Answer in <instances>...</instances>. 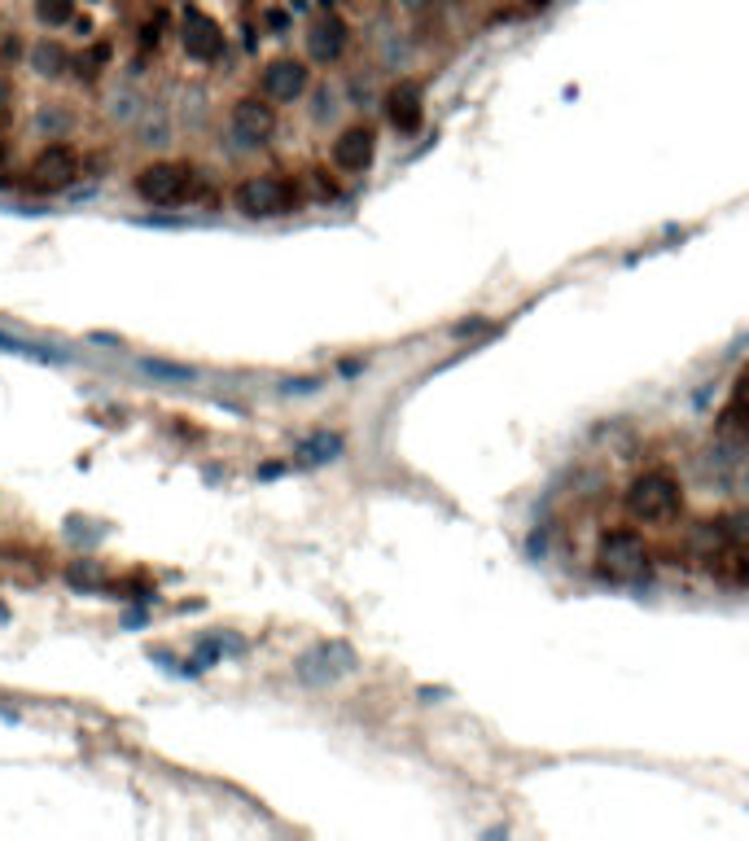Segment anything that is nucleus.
Returning a JSON list of instances; mask_svg holds the SVG:
<instances>
[{
  "label": "nucleus",
  "instance_id": "nucleus-1",
  "mask_svg": "<svg viewBox=\"0 0 749 841\" xmlns=\"http://www.w3.org/2000/svg\"><path fill=\"white\" fill-rule=\"evenodd\" d=\"M680 504H684V491L667 469H649L627 486V513L636 522H645V526L671 522L680 513Z\"/></svg>",
  "mask_w": 749,
  "mask_h": 841
},
{
  "label": "nucleus",
  "instance_id": "nucleus-2",
  "mask_svg": "<svg viewBox=\"0 0 749 841\" xmlns=\"http://www.w3.org/2000/svg\"><path fill=\"white\" fill-rule=\"evenodd\" d=\"M136 193L149 206H176V202L198 198V176L189 162H154L136 176Z\"/></svg>",
  "mask_w": 749,
  "mask_h": 841
},
{
  "label": "nucleus",
  "instance_id": "nucleus-3",
  "mask_svg": "<svg viewBox=\"0 0 749 841\" xmlns=\"http://www.w3.org/2000/svg\"><path fill=\"white\" fill-rule=\"evenodd\" d=\"M596 561H601V574L614 579V583H631L645 574L649 565V552H645V539L636 530H610L596 548Z\"/></svg>",
  "mask_w": 749,
  "mask_h": 841
},
{
  "label": "nucleus",
  "instance_id": "nucleus-4",
  "mask_svg": "<svg viewBox=\"0 0 749 841\" xmlns=\"http://www.w3.org/2000/svg\"><path fill=\"white\" fill-rule=\"evenodd\" d=\"M294 189L286 184V180H277V176H250V180H242V189H237V211L242 215H250V220H272V215H286V211H294Z\"/></svg>",
  "mask_w": 749,
  "mask_h": 841
},
{
  "label": "nucleus",
  "instance_id": "nucleus-5",
  "mask_svg": "<svg viewBox=\"0 0 749 841\" xmlns=\"http://www.w3.org/2000/svg\"><path fill=\"white\" fill-rule=\"evenodd\" d=\"M351 666H356L351 644L325 640V644H316V649H308V653L299 658V680H303V684H334V680H343Z\"/></svg>",
  "mask_w": 749,
  "mask_h": 841
},
{
  "label": "nucleus",
  "instance_id": "nucleus-6",
  "mask_svg": "<svg viewBox=\"0 0 749 841\" xmlns=\"http://www.w3.org/2000/svg\"><path fill=\"white\" fill-rule=\"evenodd\" d=\"M75 176H79V158L66 145H48L31 162V189L40 193H62L66 184H75Z\"/></svg>",
  "mask_w": 749,
  "mask_h": 841
},
{
  "label": "nucleus",
  "instance_id": "nucleus-7",
  "mask_svg": "<svg viewBox=\"0 0 749 841\" xmlns=\"http://www.w3.org/2000/svg\"><path fill=\"white\" fill-rule=\"evenodd\" d=\"M180 44L193 61H215L224 53V31L215 18H206L202 9H185V22H180Z\"/></svg>",
  "mask_w": 749,
  "mask_h": 841
},
{
  "label": "nucleus",
  "instance_id": "nucleus-8",
  "mask_svg": "<svg viewBox=\"0 0 749 841\" xmlns=\"http://www.w3.org/2000/svg\"><path fill=\"white\" fill-rule=\"evenodd\" d=\"M228 127H233V141H237V145L259 149V145L272 141V132H277V114H272V105H264V101H237Z\"/></svg>",
  "mask_w": 749,
  "mask_h": 841
},
{
  "label": "nucleus",
  "instance_id": "nucleus-9",
  "mask_svg": "<svg viewBox=\"0 0 749 841\" xmlns=\"http://www.w3.org/2000/svg\"><path fill=\"white\" fill-rule=\"evenodd\" d=\"M343 48H347V22L338 13H321L312 22V31H308V53L316 61H338Z\"/></svg>",
  "mask_w": 749,
  "mask_h": 841
},
{
  "label": "nucleus",
  "instance_id": "nucleus-10",
  "mask_svg": "<svg viewBox=\"0 0 749 841\" xmlns=\"http://www.w3.org/2000/svg\"><path fill=\"white\" fill-rule=\"evenodd\" d=\"M264 92H268L272 101H299V97L308 92V66H303V61H290V57L272 61V66L264 70Z\"/></svg>",
  "mask_w": 749,
  "mask_h": 841
},
{
  "label": "nucleus",
  "instance_id": "nucleus-11",
  "mask_svg": "<svg viewBox=\"0 0 749 841\" xmlns=\"http://www.w3.org/2000/svg\"><path fill=\"white\" fill-rule=\"evenodd\" d=\"M377 154V136L369 127H347L338 141H334V167L338 171H365Z\"/></svg>",
  "mask_w": 749,
  "mask_h": 841
},
{
  "label": "nucleus",
  "instance_id": "nucleus-12",
  "mask_svg": "<svg viewBox=\"0 0 749 841\" xmlns=\"http://www.w3.org/2000/svg\"><path fill=\"white\" fill-rule=\"evenodd\" d=\"M385 114H390V123L399 127V132H416L421 127V119H425V110H421V88L416 83H399V88H390V97H385Z\"/></svg>",
  "mask_w": 749,
  "mask_h": 841
},
{
  "label": "nucleus",
  "instance_id": "nucleus-13",
  "mask_svg": "<svg viewBox=\"0 0 749 841\" xmlns=\"http://www.w3.org/2000/svg\"><path fill=\"white\" fill-rule=\"evenodd\" d=\"M31 66H35L40 75H48V79H53V75H62V70L70 66V57H66V48H62V44L40 40V44L31 48Z\"/></svg>",
  "mask_w": 749,
  "mask_h": 841
},
{
  "label": "nucleus",
  "instance_id": "nucleus-14",
  "mask_svg": "<svg viewBox=\"0 0 749 841\" xmlns=\"http://www.w3.org/2000/svg\"><path fill=\"white\" fill-rule=\"evenodd\" d=\"M343 451V434H312L303 447H299V460L303 464H325Z\"/></svg>",
  "mask_w": 749,
  "mask_h": 841
},
{
  "label": "nucleus",
  "instance_id": "nucleus-15",
  "mask_svg": "<svg viewBox=\"0 0 749 841\" xmlns=\"http://www.w3.org/2000/svg\"><path fill=\"white\" fill-rule=\"evenodd\" d=\"M0 351H9V356H18V360H35V365H62L57 351L35 347V343H22V338H9V334H0Z\"/></svg>",
  "mask_w": 749,
  "mask_h": 841
},
{
  "label": "nucleus",
  "instance_id": "nucleus-16",
  "mask_svg": "<svg viewBox=\"0 0 749 841\" xmlns=\"http://www.w3.org/2000/svg\"><path fill=\"white\" fill-rule=\"evenodd\" d=\"M66 583L75 592H101V565L97 561H75V565H66Z\"/></svg>",
  "mask_w": 749,
  "mask_h": 841
},
{
  "label": "nucleus",
  "instance_id": "nucleus-17",
  "mask_svg": "<svg viewBox=\"0 0 749 841\" xmlns=\"http://www.w3.org/2000/svg\"><path fill=\"white\" fill-rule=\"evenodd\" d=\"M141 369H145L149 378H163V382H193V378H198V369L171 365V360H141Z\"/></svg>",
  "mask_w": 749,
  "mask_h": 841
},
{
  "label": "nucleus",
  "instance_id": "nucleus-18",
  "mask_svg": "<svg viewBox=\"0 0 749 841\" xmlns=\"http://www.w3.org/2000/svg\"><path fill=\"white\" fill-rule=\"evenodd\" d=\"M35 18H40L44 26H66V22L75 18V0H40V4H35Z\"/></svg>",
  "mask_w": 749,
  "mask_h": 841
},
{
  "label": "nucleus",
  "instance_id": "nucleus-19",
  "mask_svg": "<svg viewBox=\"0 0 749 841\" xmlns=\"http://www.w3.org/2000/svg\"><path fill=\"white\" fill-rule=\"evenodd\" d=\"M75 66H79V75H97V70L105 66V48H88V53H83Z\"/></svg>",
  "mask_w": 749,
  "mask_h": 841
},
{
  "label": "nucleus",
  "instance_id": "nucleus-20",
  "mask_svg": "<svg viewBox=\"0 0 749 841\" xmlns=\"http://www.w3.org/2000/svg\"><path fill=\"white\" fill-rule=\"evenodd\" d=\"M316 386H321L316 378H312V382H308V378H299V382H286L281 391H286V395H308V391H316Z\"/></svg>",
  "mask_w": 749,
  "mask_h": 841
},
{
  "label": "nucleus",
  "instance_id": "nucleus-21",
  "mask_svg": "<svg viewBox=\"0 0 749 841\" xmlns=\"http://www.w3.org/2000/svg\"><path fill=\"white\" fill-rule=\"evenodd\" d=\"M407 9H425V4H434V0H403Z\"/></svg>",
  "mask_w": 749,
  "mask_h": 841
},
{
  "label": "nucleus",
  "instance_id": "nucleus-22",
  "mask_svg": "<svg viewBox=\"0 0 749 841\" xmlns=\"http://www.w3.org/2000/svg\"><path fill=\"white\" fill-rule=\"evenodd\" d=\"M4 618H9V614H4V605H0V623H4Z\"/></svg>",
  "mask_w": 749,
  "mask_h": 841
},
{
  "label": "nucleus",
  "instance_id": "nucleus-23",
  "mask_svg": "<svg viewBox=\"0 0 749 841\" xmlns=\"http://www.w3.org/2000/svg\"><path fill=\"white\" fill-rule=\"evenodd\" d=\"M530 4H548V0H530Z\"/></svg>",
  "mask_w": 749,
  "mask_h": 841
}]
</instances>
